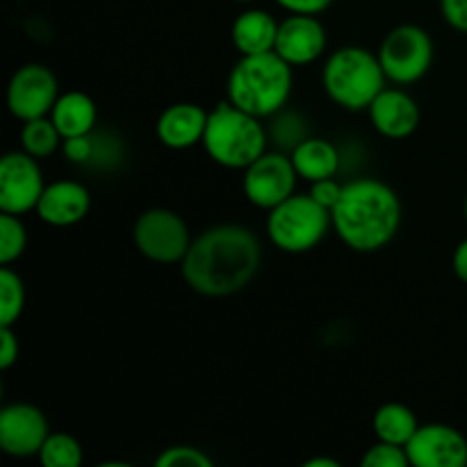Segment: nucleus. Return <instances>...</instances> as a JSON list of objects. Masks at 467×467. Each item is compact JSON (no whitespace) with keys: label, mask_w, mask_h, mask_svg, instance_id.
Returning <instances> with one entry per match:
<instances>
[{"label":"nucleus","mask_w":467,"mask_h":467,"mask_svg":"<svg viewBox=\"0 0 467 467\" xmlns=\"http://www.w3.org/2000/svg\"><path fill=\"white\" fill-rule=\"evenodd\" d=\"M276 3L290 14H313V16H319V14L331 7L333 0H276Z\"/></svg>","instance_id":"2f4dec72"},{"label":"nucleus","mask_w":467,"mask_h":467,"mask_svg":"<svg viewBox=\"0 0 467 467\" xmlns=\"http://www.w3.org/2000/svg\"><path fill=\"white\" fill-rule=\"evenodd\" d=\"M377 55L388 80L395 85H413L431 68L433 41L422 26L401 23L383 36Z\"/></svg>","instance_id":"0eeeda50"},{"label":"nucleus","mask_w":467,"mask_h":467,"mask_svg":"<svg viewBox=\"0 0 467 467\" xmlns=\"http://www.w3.org/2000/svg\"><path fill=\"white\" fill-rule=\"evenodd\" d=\"M210 112L196 103H173L164 109L155 123L160 144L173 150H185L203 141Z\"/></svg>","instance_id":"f3484780"},{"label":"nucleus","mask_w":467,"mask_h":467,"mask_svg":"<svg viewBox=\"0 0 467 467\" xmlns=\"http://www.w3.org/2000/svg\"><path fill=\"white\" fill-rule=\"evenodd\" d=\"M379 55L360 46H342L328 55L322 68V85L328 99L349 112H360L372 105V100L386 89Z\"/></svg>","instance_id":"39448f33"},{"label":"nucleus","mask_w":467,"mask_h":467,"mask_svg":"<svg viewBox=\"0 0 467 467\" xmlns=\"http://www.w3.org/2000/svg\"><path fill=\"white\" fill-rule=\"evenodd\" d=\"M441 12L447 26L467 35V0H441Z\"/></svg>","instance_id":"c756f323"},{"label":"nucleus","mask_w":467,"mask_h":467,"mask_svg":"<svg viewBox=\"0 0 467 467\" xmlns=\"http://www.w3.org/2000/svg\"><path fill=\"white\" fill-rule=\"evenodd\" d=\"M48 117L57 126L59 135L68 140V137H80L94 132L99 109H96L94 99L85 94V91H67V94H59L57 103L53 105Z\"/></svg>","instance_id":"6ab92c4d"},{"label":"nucleus","mask_w":467,"mask_h":467,"mask_svg":"<svg viewBox=\"0 0 467 467\" xmlns=\"http://www.w3.org/2000/svg\"><path fill=\"white\" fill-rule=\"evenodd\" d=\"M369 121L388 140H406L420 128V105L404 89H383L368 108Z\"/></svg>","instance_id":"2eb2a0df"},{"label":"nucleus","mask_w":467,"mask_h":467,"mask_svg":"<svg viewBox=\"0 0 467 467\" xmlns=\"http://www.w3.org/2000/svg\"><path fill=\"white\" fill-rule=\"evenodd\" d=\"M132 240L144 258L158 265L182 263L192 246L185 219L169 208L144 210L132 228Z\"/></svg>","instance_id":"6e6552de"},{"label":"nucleus","mask_w":467,"mask_h":467,"mask_svg":"<svg viewBox=\"0 0 467 467\" xmlns=\"http://www.w3.org/2000/svg\"><path fill=\"white\" fill-rule=\"evenodd\" d=\"M363 467H409V454H406V447L392 445V442L377 441V445L369 447L368 451L360 459Z\"/></svg>","instance_id":"bb28decb"},{"label":"nucleus","mask_w":467,"mask_h":467,"mask_svg":"<svg viewBox=\"0 0 467 467\" xmlns=\"http://www.w3.org/2000/svg\"><path fill=\"white\" fill-rule=\"evenodd\" d=\"M342 190H345V185H340L336 178H324V181L310 182L308 194L313 196L319 205H324L327 210H333L337 205V201H340Z\"/></svg>","instance_id":"c85d7f7f"},{"label":"nucleus","mask_w":467,"mask_h":467,"mask_svg":"<svg viewBox=\"0 0 467 467\" xmlns=\"http://www.w3.org/2000/svg\"><path fill=\"white\" fill-rule=\"evenodd\" d=\"M64 158L73 164H89L91 155H94V135H80V137H68L62 141Z\"/></svg>","instance_id":"cd10ccee"},{"label":"nucleus","mask_w":467,"mask_h":467,"mask_svg":"<svg viewBox=\"0 0 467 467\" xmlns=\"http://www.w3.org/2000/svg\"><path fill=\"white\" fill-rule=\"evenodd\" d=\"M292 94V67L276 53L242 55L228 73L226 96L254 117H272Z\"/></svg>","instance_id":"7ed1b4c3"},{"label":"nucleus","mask_w":467,"mask_h":467,"mask_svg":"<svg viewBox=\"0 0 467 467\" xmlns=\"http://www.w3.org/2000/svg\"><path fill=\"white\" fill-rule=\"evenodd\" d=\"M62 141L64 137L59 135L57 126H55L50 117H39V119H32V121H23L21 146L26 153L32 155V158L36 160L50 158V155L62 146Z\"/></svg>","instance_id":"4be33fe9"},{"label":"nucleus","mask_w":467,"mask_h":467,"mask_svg":"<svg viewBox=\"0 0 467 467\" xmlns=\"http://www.w3.org/2000/svg\"><path fill=\"white\" fill-rule=\"evenodd\" d=\"M278 21L265 9H246L233 21L231 39L240 55L272 53L276 48Z\"/></svg>","instance_id":"a211bd4d"},{"label":"nucleus","mask_w":467,"mask_h":467,"mask_svg":"<svg viewBox=\"0 0 467 467\" xmlns=\"http://www.w3.org/2000/svg\"><path fill=\"white\" fill-rule=\"evenodd\" d=\"M26 308L23 278L9 265L0 267V327H14Z\"/></svg>","instance_id":"5701e85b"},{"label":"nucleus","mask_w":467,"mask_h":467,"mask_svg":"<svg viewBox=\"0 0 467 467\" xmlns=\"http://www.w3.org/2000/svg\"><path fill=\"white\" fill-rule=\"evenodd\" d=\"M463 213H465V222H467V196H465V208H463Z\"/></svg>","instance_id":"c9c22d12"},{"label":"nucleus","mask_w":467,"mask_h":467,"mask_svg":"<svg viewBox=\"0 0 467 467\" xmlns=\"http://www.w3.org/2000/svg\"><path fill=\"white\" fill-rule=\"evenodd\" d=\"M233 3H254V0H233Z\"/></svg>","instance_id":"f704fd0d"},{"label":"nucleus","mask_w":467,"mask_h":467,"mask_svg":"<svg viewBox=\"0 0 467 467\" xmlns=\"http://www.w3.org/2000/svg\"><path fill=\"white\" fill-rule=\"evenodd\" d=\"M27 249V231L16 214H0V265H12Z\"/></svg>","instance_id":"393cba45"},{"label":"nucleus","mask_w":467,"mask_h":467,"mask_svg":"<svg viewBox=\"0 0 467 467\" xmlns=\"http://www.w3.org/2000/svg\"><path fill=\"white\" fill-rule=\"evenodd\" d=\"M296 173L292 158L283 153H263L244 169L242 190L255 208L272 210L295 194Z\"/></svg>","instance_id":"9b49d317"},{"label":"nucleus","mask_w":467,"mask_h":467,"mask_svg":"<svg viewBox=\"0 0 467 467\" xmlns=\"http://www.w3.org/2000/svg\"><path fill=\"white\" fill-rule=\"evenodd\" d=\"M331 228V210L310 194H292L269 210L267 235L283 254H308Z\"/></svg>","instance_id":"423d86ee"},{"label":"nucleus","mask_w":467,"mask_h":467,"mask_svg":"<svg viewBox=\"0 0 467 467\" xmlns=\"http://www.w3.org/2000/svg\"><path fill=\"white\" fill-rule=\"evenodd\" d=\"M304 467H340L336 459H328V456H317V459L306 461Z\"/></svg>","instance_id":"72a5a7b5"},{"label":"nucleus","mask_w":467,"mask_h":467,"mask_svg":"<svg viewBox=\"0 0 467 467\" xmlns=\"http://www.w3.org/2000/svg\"><path fill=\"white\" fill-rule=\"evenodd\" d=\"M59 99L57 76L44 64H23L7 85V108L18 121L48 117Z\"/></svg>","instance_id":"1a4fd4ad"},{"label":"nucleus","mask_w":467,"mask_h":467,"mask_svg":"<svg viewBox=\"0 0 467 467\" xmlns=\"http://www.w3.org/2000/svg\"><path fill=\"white\" fill-rule=\"evenodd\" d=\"M372 429L377 441L406 447L410 438L415 436V431L420 429V424L409 406L390 401V404L379 406L372 418Z\"/></svg>","instance_id":"412c9836"},{"label":"nucleus","mask_w":467,"mask_h":467,"mask_svg":"<svg viewBox=\"0 0 467 467\" xmlns=\"http://www.w3.org/2000/svg\"><path fill=\"white\" fill-rule=\"evenodd\" d=\"M276 50L290 67H306L327 50V30L313 14H290L278 23Z\"/></svg>","instance_id":"4468645a"},{"label":"nucleus","mask_w":467,"mask_h":467,"mask_svg":"<svg viewBox=\"0 0 467 467\" xmlns=\"http://www.w3.org/2000/svg\"><path fill=\"white\" fill-rule=\"evenodd\" d=\"M48 420L32 404H7L0 410V450L14 459L39 456L48 438Z\"/></svg>","instance_id":"ddd939ff"},{"label":"nucleus","mask_w":467,"mask_h":467,"mask_svg":"<svg viewBox=\"0 0 467 467\" xmlns=\"http://www.w3.org/2000/svg\"><path fill=\"white\" fill-rule=\"evenodd\" d=\"M155 465L158 467H213L214 461L210 459L203 450H199V447L176 445L160 451V456L155 459Z\"/></svg>","instance_id":"a878e982"},{"label":"nucleus","mask_w":467,"mask_h":467,"mask_svg":"<svg viewBox=\"0 0 467 467\" xmlns=\"http://www.w3.org/2000/svg\"><path fill=\"white\" fill-rule=\"evenodd\" d=\"M82 447L71 433L55 431L48 433L44 447L39 451V461L44 467H80L82 465Z\"/></svg>","instance_id":"b1692460"},{"label":"nucleus","mask_w":467,"mask_h":467,"mask_svg":"<svg viewBox=\"0 0 467 467\" xmlns=\"http://www.w3.org/2000/svg\"><path fill=\"white\" fill-rule=\"evenodd\" d=\"M401 226V201L377 178H356L331 210V228L349 249L374 254L392 242Z\"/></svg>","instance_id":"f03ea898"},{"label":"nucleus","mask_w":467,"mask_h":467,"mask_svg":"<svg viewBox=\"0 0 467 467\" xmlns=\"http://www.w3.org/2000/svg\"><path fill=\"white\" fill-rule=\"evenodd\" d=\"M451 267H454V274L461 278V281L467 283V240L461 242L454 251V258H451Z\"/></svg>","instance_id":"473e14b6"},{"label":"nucleus","mask_w":467,"mask_h":467,"mask_svg":"<svg viewBox=\"0 0 467 467\" xmlns=\"http://www.w3.org/2000/svg\"><path fill=\"white\" fill-rule=\"evenodd\" d=\"M91 208V194L82 182L78 181H57L46 185L36 214L44 223L55 228L76 226L87 217Z\"/></svg>","instance_id":"dca6fc26"},{"label":"nucleus","mask_w":467,"mask_h":467,"mask_svg":"<svg viewBox=\"0 0 467 467\" xmlns=\"http://www.w3.org/2000/svg\"><path fill=\"white\" fill-rule=\"evenodd\" d=\"M290 158L299 178L308 182L333 178L340 169V153L331 141L322 137H304L296 141Z\"/></svg>","instance_id":"aec40b11"},{"label":"nucleus","mask_w":467,"mask_h":467,"mask_svg":"<svg viewBox=\"0 0 467 467\" xmlns=\"http://www.w3.org/2000/svg\"><path fill=\"white\" fill-rule=\"evenodd\" d=\"M44 176L36 158L26 150H12L0 160V213L23 214L36 210L44 194Z\"/></svg>","instance_id":"9d476101"},{"label":"nucleus","mask_w":467,"mask_h":467,"mask_svg":"<svg viewBox=\"0 0 467 467\" xmlns=\"http://www.w3.org/2000/svg\"><path fill=\"white\" fill-rule=\"evenodd\" d=\"M406 454L413 467H465L467 438L450 424H420Z\"/></svg>","instance_id":"f8f14e48"},{"label":"nucleus","mask_w":467,"mask_h":467,"mask_svg":"<svg viewBox=\"0 0 467 467\" xmlns=\"http://www.w3.org/2000/svg\"><path fill=\"white\" fill-rule=\"evenodd\" d=\"M18 351H21V347H18L14 327H0V369L3 372H7L16 363Z\"/></svg>","instance_id":"7c9ffc66"},{"label":"nucleus","mask_w":467,"mask_h":467,"mask_svg":"<svg viewBox=\"0 0 467 467\" xmlns=\"http://www.w3.org/2000/svg\"><path fill=\"white\" fill-rule=\"evenodd\" d=\"M201 144L219 167L246 169L267 153V132L258 117L235 108L226 99L210 112Z\"/></svg>","instance_id":"20e7f679"},{"label":"nucleus","mask_w":467,"mask_h":467,"mask_svg":"<svg viewBox=\"0 0 467 467\" xmlns=\"http://www.w3.org/2000/svg\"><path fill=\"white\" fill-rule=\"evenodd\" d=\"M260 240L240 223H217L192 240L182 258V278L203 296H231L244 290L260 269Z\"/></svg>","instance_id":"f257e3e1"}]
</instances>
